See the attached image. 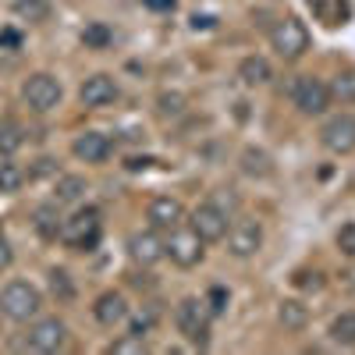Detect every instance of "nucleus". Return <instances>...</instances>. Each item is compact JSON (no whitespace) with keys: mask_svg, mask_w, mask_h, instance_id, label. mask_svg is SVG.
Returning <instances> with one entry per match:
<instances>
[{"mask_svg":"<svg viewBox=\"0 0 355 355\" xmlns=\"http://www.w3.org/2000/svg\"><path fill=\"white\" fill-rule=\"evenodd\" d=\"M210 320H214V313L206 309V302L196 299V295L182 299V302H178V309H174L178 331H182V338L192 341L196 348H206V345H210Z\"/></svg>","mask_w":355,"mask_h":355,"instance_id":"obj_1","label":"nucleus"},{"mask_svg":"<svg viewBox=\"0 0 355 355\" xmlns=\"http://www.w3.org/2000/svg\"><path fill=\"white\" fill-rule=\"evenodd\" d=\"M43 309V295L36 284H28V281H11L4 291H0V313H4L8 320L15 323H28V320H36Z\"/></svg>","mask_w":355,"mask_h":355,"instance_id":"obj_2","label":"nucleus"},{"mask_svg":"<svg viewBox=\"0 0 355 355\" xmlns=\"http://www.w3.org/2000/svg\"><path fill=\"white\" fill-rule=\"evenodd\" d=\"M21 100L28 103V110H36V114H50V110L61 107L64 89H61V82H57L53 75L36 71V75H28V78L21 82Z\"/></svg>","mask_w":355,"mask_h":355,"instance_id":"obj_3","label":"nucleus"},{"mask_svg":"<svg viewBox=\"0 0 355 355\" xmlns=\"http://www.w3.org/2000/svg\"><path fill=\"white\" fill-rule=\"evenodd\" d=\"M291 103L299 107L306 117L327 114V107H331V85L323 78H316V75H299L291 82Z\"/></svg>","mask_w":355,"mask_h":355,"instance_id":"obj_4","label":"nucleus"},{"mask_svg":"<svg viewBox=\"0 0 355 355\" xmlns=\"http://www.w3.org/2000/svg\"><path fill=\"white\" fill-rule=\"evenodd\" d=\"M202 245H206V242L199 239L192 227H182V224H178V227H171V239L164 242V252L171 256L174 266H182V270H192V266H199L202 256H206Z\"/></svg>","mask_w":355,"mask_h":355,"instance_id":"obj_5","label":"nucleus"},{"mask_svg":"<svg viewBox=\"0 0 355 355\" xmlns=\"http://www.w3.org/2000/svg\"><path fill=\"white\" fill-rule=\"evenodd\" d=\"M270 46L277 50V57H284V61H299L309 50V28L299 18H281L270 28Z\"/></svg>","mask_w":355,"mask_h":355,"instance_id":"obj_6","label":"nucleus"},{"mask_svg":"<svg viewBox=\"0 0 355 355\" xmlns=\"http://www.w3.org/2000/svg\"><path fill=\"white\" fill-rule=\"evenodd\" d=\"M320 142L323 150L334 153V157H348L355 153V114H331L320 128Z\"/></svg>","mask_w":355,"mask_h":355,"instance_id":"obj_7","label":"nucleus"},{"mask_svg":"<svg viewBox=\"0 0 355 355\" xmlns=\"http://www.w3.org/2000/svg\"><path fill=\"white\" fill-rule=\"evenodd\" d=\"M68 345V323L64 320H57V316H40L33 320V327H28L25 334V348H33V352H61Z\"/></svg>","mask_w":355,"mask_h":355,"instance_id":"obj_8","label":"nucleus"},{"mask_svg":"<svg viewBox=\"0 0 355 355\" xmlns=\"http://www.w3.org/2000/svg\"><path fill=\"white\" fill-rule=\"evenodd\" d=\"M61 242H68L71 249H93L100 242V214L89 206V210H78L75 217H68L61 224Z\"/></svg>","mask_w":355,"mask_h":355,"instance_id":"obj_9","label":"nucleus"},{"mask_svg":"<svg viewBox=\"0 0 355 355\" xmlns=\"http://www.w3.org/2000/svg\"><path fill=\"white\" fill-rule=\"evenodd\" d=\"M224 239H227V252L234 259H249V256H256L263 249V224L252 220V217H242V220H234L227 227Z\"/></svg>","mask_w":355,"mask_h":355,"instance_id":"obj_10","label":"nucleus"},{"mask_svg":"<svg viewBox=\"0 0 355 355\" xmlns=\"http://www.w3.org/2000/svg\"><path fill=\"white\" fill-rule=\"evenodd\" d=\"M227 220H231L227 210H220V206L210 199V202H199V206H196L189 224H192V231L199 234L202 242H220L224 234H227V227H231Z\"/></svg>","mask_w":355,"mask_h":355,"instance_id":"obj_11","label":"nucleus"},{"mask_svg":"<svg viewBox=\"0 0 355 355\" xmlns=\"http://www.w3.org/2000/svg\"><path fill=\"white\" fill-rule=\"evenodd\" d=\"M128 256H132L139 266L160 263L167 252H164V239L157 234V227H153V231H135L132 239H128Z\"/></svg>","mask_w":355,"mask_h":355,"instance_id":"obj_12","label":"nucleus"},{"mask_svg":"<svg viewBox=\"0 0 355 355\" xmlns=\"http://www.w3.org/2000/svg\"><path fill=\"white\" fill-rule=\"evenodd\" d=\"M71 153H75L82 164H103V160L114 153V142H110L103 132H82V135H75V142H71Z\"/></svg>","mask_w":355,"mask_h":355,"instance_id":"obj_13","label":"nucleus"},{"mask_svg":"<svg viewBox=\"0 0 355 355\" xmlns=\"http://www.w3.org/2000/svg\"><path fill=\"white\" fill-rule=\"evenodd\" d=\"M78 96H82L85 107H107V103H114L117 96H121V89H117V82H114L110 75L100 71V75H89V78L82 82Z\"/></svg>","mask_w":355,"mask_h":355,"instance_id":"obj_14","label":"nucleus"},{"mask_svg":"<svg viewBox=\"0 0 355 355\" xmlns=\"http://www.w3.org/2000/svg\"><path fill=\"white\" fill-rule=\"evenodd\" d=\"M146 217H150V224L157 231H171V227H178L185 220V206H182V199H174V196H157L150 202V210H146Z\"/></svg>","mask_w":355,"mask_h":355,"instance_id":"obj_15","label":"nucleus"},{"mask_svg":"<svg viewBox=\"0 0 355 355\" xmlns=\"http://www.w3.org/2000/svg\"><path fill=\"white\" fill-rule=\"evenodd\" d=\"M93 316L103 323V327H117V323L128 320V299L121 291H103L96 306H93Z\"/></svg>","mask_w":355,"mask_h":355,"instance_id":"obj_16","label":"nucleus"},{"mask_svg":"<svg viewBox=\"0 0 355 355\" xmlns=\"http://www.w3.org/2000/svg\"><path fill=\"white\" fill-rule=\"evenodd\" d=\"M85 192H89V182L82 174H61L53 185V202L57 206H75V202L85 199Z\"/></svg>","mask_w":355,"mask_h":355,"instance_id":"obj_17","label":"nucleus"},{"mask_svg":"<svg viewBox=\"0 0 355 355\" xmlns=\"http://www.w3.org/2000/svg\"><path fill=\"white\" fill-rule=\"evenodd\" d=\"M239 167H242L245 178H259V182L274 174V160H270V153L259 150V146H245L242 157H239Z\"/></svg>","mask_w":355,"mask_h":355,"instance_id":"obj_18","label":"nucleus"},{"mask_svg":"<svg viewBox=\"0 0 355 355\" xmlns=\"http://www.w3.org/2000/svg\"><path fill=\"white\" fill-rule=\"evenodd\" d=\"M61 214H57V202H46V206H36V214H33V227L40 239H61Z\"/></svg>","mask_w":355,"mask_h":355,"instance_id":"obj_19","label":"nucleus"},{"mask_svg":"<svg viewBox=\"0 0 355 355\" xmlns=\"http://www.w3.org/2000/svg\"><path fill=\"white\" fill-rule=\"evenodd\" d=\"M270 61L266 57H259V53H249V57H242V64H239V78H242V85H266L270 82Z\"/></svg>","mask_w":355,"mask_h":355,"instance_id":"obj_20","label":"nucleus"},{"mask_svg":"<svg viewBox=\"0 0 355 355\" xmlns=\"http://www.w3.org/2000/svg\"><path fill=\"white\" fill-rule=\"evenodd\" d=\"M277 320L284 323L288 331H302L306 323H309V309H306L299 299H284V302L277 306Z\"/></svg>","mask_w":355,"mask_h":355,"instance_id":"obj_21","label":"nucleus"},{"mask_svg":"<svg viewBox=\"0 0 355 355\" xmlns=\"http://www.w3.org/2000/svg\"><path fill=\"white\" fill-rule=\"evenodd\" d=\"M331 341L341 348H355V313H338L331 320Z\"/></svg>","mask_w":355,"mask_h":355,"instance_id":"obj_22","label":"nucleus"},{"mask_svg":"<svg viewBox=\"0 0 355 355\" xmlns=\"http://www.w3.org/2000/svg\"><path fill=\"white\" fill-rule=\"evenodd\" d=\"M313 8V15H320L327 25H338L348 18V0H306Z\"/></svg>","mask_w":355,"mask_h":355,"instance_id":"obj_23","label":"nucleus"},{"mask_svg":"<svg viewBox=\"0 0 355 355\" xmlns=\"http://www.w3.org/2000/svg\"><path fill=\"white\" fill-rule=\"evenodd\" d=\"M331 100H338V103H355V68L352 71H338L334 75V82H331Z\"/></svg>","mask_w":355,"mask_h":355,"instance_id":"obj_24","label":"nucleus"},{"mask_svg":"<svg viewBox=\"0 0 355 355\" xmlns=\"http://www.w3.org/2000/svg\"><path fill=\"white\" fill-rule=\"evenodd\" d=\"M21 125L18 121H0V157H11L15 150H21Z\"/></svg>","mask_w":355,"mask_h":355,"instance_id":"obj_25","label":"nucleus"},{"mask_svg":"<svg viewBox=\"0 0 355 355\" xmlns=\"http://www.w3.org/2000/svg\"><path fill=\"white\" fill-rule=\"evenodd\" d=\"M15 15L25 18V21H46L50 4L46 0H15Z\"/></svg>","mask_w":355,"mask_h":355,"instance_id":"obj_26","label":"nucleus"},{"mask_svg":"<svg viewBox=\"0 0 355 355\" xmlns=\"http://www.w3.org/2000/svg\"><path fill=\"white\" fill-rule=\"evenodd\" d=\"M110 40H114V36H110V28H107L103 21H89V25L82 28V43L93 46V50H103Z\"/></svg>","mask_w":355,"mask_h":355,"instance_id":"obj_27","label":"nucleus"},{"mask_svg":"<svg viewBox=\"0 0 355 355\" xmlns=\"http://www.w3.org/2000/svg\"><path fill=\"white\" fill-rule=\"evenodd\" d=\"M25 185V171L18 164H0V192H18Z\"/></svg>","mask_w":355,"mask_h":355,"instance_id":"obj_28","label":"nucleus"},{"mask_svg":"<svg viewBox=\"0 0 355 355\" xmlns=\"http://www.w3.org/2000/svg\"><path fill=\"white\" fill-rule=\"evenodd\" d=\"M50 291H53L61 302H71V299H75V284H71L68 270H50Z\"/></svg>","mask_w":355,"mask_h":355,"instance_id":"obj_29","label":"nucleus"},{"mask_svg":"<svg viewBox=\"0 0 355 355\" xmlns=\"http://www.w3.org/2000/svg\"><path fill=\"white\" fill-rule=\"evenodd\" d=\"M157 110H160V117H182L185 114V96L182 93H160Z\"/></svg>","mask_w":355,"mask_h":355,"instance_id":"obj_30","label":"nucleus"},{"mask_svg":"<svg viewBox=\"0 0 355 355\" xmlns=\"http://www.w3.org/2000/svg\"><path fill=\"white\" fill-rule=\"evenodd\" d=\"M202 302H206V309H210L214 316H224V313H227V302H231V295H227L224 284H214L210 291H206V299H202Z\"/></svg>","mask_w":355,"mask_h":355,"instance_id":"obj_31","label":"nucleus"},{"mask_svg":"<svg viewBox=\"0 0 355 355\" xmlns=\"http://www.w3.org/2000/svg\"><path fill=\"white\" fill-rule=\"evenodd\" d=\"M334 242H338L341 256L355 259V220H348V224H341V227H338V234H334Z\"/></svg>","mask_w":355,"mask_h":355,"instance_id":"obj_32","label":"nucleus"},{"mask_svg":"<svg viewBox=\"0 0 355 355\" xmlns=\"http://www.w3.org/2000/svg\"><path fill=\"white\" fill-rule=\"evenodd\" d=\"M110 352H146V341L135 338V334H128V338H121V341H114Z\"/></svg>","mask_w":355,"mask_h":355,"instance_id":"obj_33","label":"nucleus"},{"mask_svg":"<svg viewBox=\"0 0 355 355\" xmlns=\"http://www.w3.org/2000/svg\"><path fill=\"white\" fill-rule=\"evenodd\" d=\"M153 323H157V313L150 309L146 316H139V320L132 323V331H128V334H135V338H146V334H150V327H153Z\"/></svg>","mask_w":355,"mask_h":355,"instance_id":"obj_34","label":"nucleus"},{"mask_svg":"<svg viewBox=\"0 0 355 355\" xmlns=\"http://www.w3.org/2000/svg\"><path fill=\"white\" fill-rule=\"evenodd\" d=\"M295 284H299L302 291H320V288H323V277H320V274H306V270H302V274H295Z\"/></svg>","mask_w":355,"mask_h":355,"instance_id":"obj_35","label":"nucleus"},{"mask_svg":"<svg viewBox=\"0 0 355 355\" xmlns=\"http://www.w3.org/2000/svg\"><path fill=\"white\" fill-rule=\"evenodd\" d=\"M53 171H57V160H53V157H40L36 167H33V178H46V174H53Z\"/></svg>","mask_w":355,"mask_h":355,"instance_id":"obj_36","label":"nucleus"},{"mask_svg":"<svg viewBox=\"0 0 355 355\" xmlns=\"http://www.w3.org/2000/svg\"><path fill=\"white\" fill-rule=\"evenodd\" d=\"M15 263V249H11V242L0 234V270H8V266Z\"/></svg>","mask_w":355,"mask_h":355,"instance_id":"obj_37","label":"nucleus"},{"mask_svg":"<svg viewBox=\"0 0 355 355\" xmlns=\"http://www.w3.org/2000/svg\"><path fill=\"white\" fill-rule=\"evenodd\" d=\"M214 202L220 206V210H227V214L234 210V206H239V199H234V196H231L227 189H220V192H214Z\"/></svg>","mask_w":355,"mask_h":355,"instance_id":"obj_38","label":"nucleus"},{"mask_svg":"<svg viewBox=\"0 0 355 355\" xmlns=\"http://www.w3.org/2000/svg\"><path fill=\"white\" fill-rule=\"evenodd\" d=\"M142 4L150 8V11H164V15H167V11L178 8V0H142Z\"/></svg>","mask_w":355,"mask_h":355,"instance_id":"obj_39","label":"nucleus"}]
</instances>
